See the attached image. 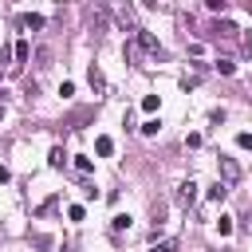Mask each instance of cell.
I'll return each mask as SVG.
<instances>
[{"instance_id":"cell-4","label":"cell","mask_w":252,"mask_h":252,"mask_svg":"<svg viewBox=\"0 0 252 252\" xmlns=\"http://www.w3.org/2000/svg\"><path fill=\"white\" fill-rule=\"evenodd\" d=\"M224 193H228V185H224V181L209 185V201H224Z\"/></svg>"},{"instance_id":"cell-1","label":"cell","mask_w":252,"mask_h":252,"mask_svg":"<svg viewBox=\"0 0 252 252\" xmlns=\"http://www.w3.org/2000/svg\"><path fill=\"white\" fill-rule=\"evenodd\" d=\"M193 201H197V181H181V185H177V205L189 209Z\"/></svg>"},{"instance_id":"cell-2","label":"cell","mask_w":252,"mask_h":252,"mask_svg":"<svg viewBox=\"0 0 252 252\" xmlns=\"http://www.w3.org/2000/svg\"><path fill=\"white\" fill-rule=\"evenodd\" d=\"M220 177H224V185H232V181L240 177V165H236L232 158H224V161H220Z\"/></svg>"},{"instance_id":"cell-7","label":"cell","mask_w":252,"mask_h":252,"mask_svg":"<svg viewBox=\"0 0 252 252\" xmlns=\"http://www.w3.org/2000/svg\"><path fill=\"white\" fill-rule=\"evenodd\" d=\"M158 130H161V122H158V118H150V122H142V134H146V138H154Z\"/></svg>"},{"instance_id":"cell-12","label":"cell","mask_w":252,"mask_h":252,"mask_svg":"<svg viewBox=\"0 0 252 252\" xmlns=\"http://www.w3.org/2000/svg\"><path fill=\"white\" fill-rule=\"evenodd\" d=\"M16 59H20V63H28V43H24V39L16 43Z\"/></svg>"},{"instance_id":"cell-3","label":"cell","mask_w":252,"mask_h":252,"mask_svg":"<svg viewBox=\"0 0 252 252\" xmlns=\"http://www.w3.org/2000/svg\"><path fill=\"white\" fill-rule=\"evenodd\" d=\"M94 150H98L102 158H110V154H114V142H110V138L102 134V138H94Z\"/></svg>"},{"instance_id":"cell-15","label":"cell","mask_w":252,"mask_h":252,"mask_svg":"<svg viewBox=\"0 0 252 252\" xmlns=\"http://www.w3.org/2000/svg\"><path fill=\"white\" fill-rule=\"evenodd\" d=\"M8 177H12V173H8V165H0V185H4Z\"/></svg>"},{"instance_id":"cell-5","label":"cell","mask_w":252,"mask_h":252,"mask_svg":"<svg viewBox=\"0 0 252 252\" xmlns=\"http://www.w3.org/2000/svg\"><path fill=\"white\" fill-rule=\"evenodd\" d=\"M47 161H51V165H55V169H59V165H63V161H67V154H63V146H55V150H51V154H47Z\"/></svg>"},{"instance_id":"cell-11","label":"cell","mask_w":252,"mask_h":252,"mask_svg":"<svg viewBox=\"0 0 252 252\" xmlns=\"http://www.w3.org/2000/svg\"><path fill=\"white\" fill-rule=\"evenodd\" d=\"M236 146H240V150H252V134H248V130H244V134H236Z\"/></svg>"},{"instance_id":"cell-14","label":"cell","mask_w":252,"mask_h":252,"mask_svg":"<svg viewBox=\"0 0 252 252\" xmlns=\"http://www.w3.org/2000/svg\"><path fill=\"white\" fill-rule=\"evenodd\" d=\"M67 217H71V220H83L87 213H83V205H71V209H67Z\"/></svg>"},{"instance_id":"cell-8","label":"cell","mask_w":252,"mask_h":252,"mask_svg":"<svg viewBox=\"0 0 252 252\" xmlns=\"http://www.w3.org/2000/svg\"><path fill=\"white\" fill-rule=\"evenodd\" d=\"M217 232H220V236H232V217H220V220H217Z\"/></svg>"},{"instance_id":"cell-13","label":"cell","mask_w":252,"mask_h":252,"mask_svg":"<svg viewBox=\"0 0 252 252\" xmlns=\"http://www.w3.org/2000/svg\"><path fill=\"white\" fill-rule=\"evenodd\" d=\"M142 110H158V94H146L142 98Z\"/></svg>"},{"instance_id":"cell-16","label":"cell","mask_w":252,"mask_h":252,"mask_svg":"<svg viewBox=\"0 0 252 252\" xmlns=\"http://www.w3.org/2000/svg\"><path fill=\"white\" fill-rule=\"evenodd\" d=\"M0 114H4V106H0Z\"/></svg>"},{"instance_id":"cell-10","label":"cell","mask_w":252,"mask_h":252,"mask_svg":"<svg viewBox=\"0 0 252 252\" xmlns=\"http://www.w3.org/2000/svg\"><path fill=\"white\" fill-rule=\"evenodd\" d=\"M24 28H43V16H32V12H28V16H24Z\"/></svg>"},{"instance_id":"cell-9","label":"cell","mask_w":252,"mask_h":252,"mask_svg":"<svg viewBox=\"0 0 252 252\" xmlns=\"http://www.w3.org/2000/svg\"><path fill=\"white\" fill-rule=\"evenodd\" d=\"M217 71H220V75H232L236 63H232V59H217Z\"/></svg>"},{"instance_id":"cell-6","label":"cell","mask_w":252,"mask_h":252,"mask_svg":"<svg viewBox=\"0 0 252 252\" xmlns=\"http://www.w3.org/2000/svg\"><path fill=\"white\" fill-rule=\"evenodd\" d=\"M110 228H114V232H122V228H130V217H126V213H118V217H110Z\"/></svg>"}]
</instances>
